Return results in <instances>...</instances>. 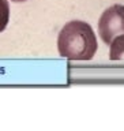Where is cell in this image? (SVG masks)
<instances>
[{
  "label": "cell",
  "instance_id": "obj_5",
  "mask_svg": "<svg viewBox=\"0 0 124 131\" xmlns=\"http://www.w3.org/2000/svg\"><path fill=\"white\" fill-rule=\"evenodd\" d=\"M12 2H18L19 3V2H26V0H12Z\"/></svg>",
  "mask_w": 124,
  "mask_h": 131
},
{
  "label": "cell",
  "instance_id": "obj_2",
  "mask_svg": "<svg viewBox=\"0 0 124 131\" xmlns=\"http://www.w3.org/2000/svg\"><path fill=\"white\" fill-rule=\"evenodd\" d=\"M98 33L105 44H110L113 38L124 34V6L113 4L102 12L98 20Z\"/></svg>",
  "mask_w": 124,
  "mask_h": 131
},
{
  "label": "cell",
  "instance_id": "obj_4",
  "mask_svg": "<svg viewBox=\"0 0 124 131\" xmlns=\"http://www.w3.org/2000/svg\"><path fill=\"white\" fill-rule=\"evenodd\" d=\"M10 20V4L7 0H0V33L7 27Z\"/></svg>",
  "mask_w": 124,
  "mask_h": 131
},
{
  "label": "cell",
  "instance_id": "obj_1",
  "mask_svg": "<svg viewBox=\"0 0 124 131\" xmlns=\"http://www.w3.org/2000/svg\"><path fill=\"white\" fill-rule=\"evenodd\" d=\"M97 47L94 30L83 20H71L59 33V53L68 60H92Z\"/></svg>",
  "mask_w": 124,
  "mask_h": 131
},
{
  "label": "cell",
  "instance_id": "obj_3",
  "mask_svg": "<svg viewBox=\"0 0 124 131\" xmlns=\"http://www.w3.org/2000/svg\"><path fill=\"white\" fill-rule=\"evenodd\" d=\"M110 45V52H109V59L110 60H123L124 59V34L117 36L116 38L112 40Z\"/></svg>",
  "mask_w": 124,
  "mask_h": 131
}]
</instances>
